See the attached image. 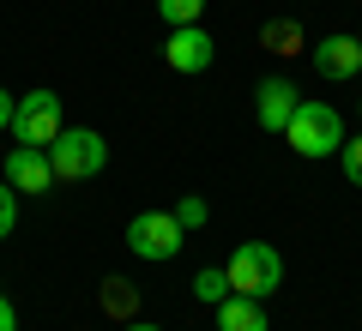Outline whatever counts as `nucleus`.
I'll list each match as a JSON object with an SVG mask.
<instances>
[{
	"mask_svg": "<svg viewBox=\"0 0 362 331\" xmlns=\"http://www.w3.org/2000/svg\"><path fill=\"white\" fill-rule=\"evenodd\" d=\"M284 145L296 157H308V163L338 157L344 151V115H338L332 102H320V97H302L296 115H290V127H284Z\"/></svg>",
	"mask_w": 362,
	"mask_h": 331,
	"instance_id": "1",
	"label": "nucleus"
},
{
	"mask_svg": "<svg viewBox=\"0 0 362 331\" xmlns=\"http://www.w3.org/2000/svg\"><path fill=\"white\" fill-rule=\"evenodd\" d=\"M223 271H230V289L235 295H254V301H266V295L284 289V253H278L272 241H242Z\"/></svg>",
	"mask_w": 362,
	"mask_h": 331,
	"instance_id": "2",
	"label": "nucleus"
},
{
	"mask_svg": "<svg viewBox=\"0 0 362 331\" xmlns=\"http://www.w3.org/2000/svg\"><path fill=\"white\" fill-rule=\"evenodd\" d=\"M49 163H54V181H90L109 163V139L90 127H61V139L49 145Z\"/></svg>",
	"mask_w": 362,
	"mask_h": 331,
	"instance_id": "3",
	"label": "nucleus"
},
{
	"mask_svg": "<svg viewBox=\"0 0 362 331\" xmlns=\"http://www.w3.org/2000/svg\"><path fill=\"white\" fill-rule=\"evenodd\" d=\"M66 115H61V97L54 90H30V97H18L13 109V145H42L49 151L54 139H61Z\"/></svg>",
	"mask_w": 362,
	"mask_h": 331,
	"instance_id": "4",
	"label": "nucleus"
},
{
	"mask_svg": "<svg viewBox=\"0 0 362 331\" xmlns=\"http://www.w3.org/2000/svg\"><path fill=\"white\" fill-rule=\"evenodd\" d=\"M181 223H175V211H139L127 223V247H133V259H145V265H163V259H175L181 253Z\"/></svg>",
	"mask_w": 362,
	"mask_h": 331,
	"instance_id": "5",
	"label": "nucleus"
},
{
	"mask_svg": "<svg viewBox=\"0 0 362 331\" xmlns=\"http://www.w3.org/2000/svg\"><path fill=\"white\" fill-rule=\"evenodd\" d=\"M0 181H13L18 193H54V163L42 145H13V151L0 157Z\"/></svg>",
	"mask_w": 362,
	"mask_h": 331,
	"instance_id": "6",
	"label": "nucleus"
},
{
	"mask_svg": "<svg viewBox=\"0 0 362 331\" xmlns=\"http://www.w3.org/2000/svg\"><path fill=\"white\" fill-rule=\"evenodd\" d=\"M163 61L175 66V73H206L211 61H218V42L206 37V25H175L169 30V42H163Z\"/></svg>",
	"mask_w": 362,
	"mask_h": 331,
	"instance_id": "7",
	"label": "nucleus"
},
{
	"mask_svg": "<svg viewBox=\"0 0 362 331\" xmlns=\"http://www.w3.org/2000/svg\"><path fill=\"white\" fill-rule=\"evenodd\" d=\"M296 102H302V90L290 85V78H266V85L254 90V121L266 133H284L290 115H296Z\"/></svg>",
	"mask_w": 362,
	"mask_h": 331,
	"instance_id": "8",
	"label": "nucleus"
},
{
	"mask_svg": "<svg viewBox=\"0 0 362 331\" xmlns=\"http://www.w3.org/2000/svg\"><path fill=\"white\" fill-rule=\"evenodd\" d=\"M308 61L320 78H362V42L356 37H320L308 49Z\"/></svg>",
	"mask_w": 362,
	"mask_h": 331,
	"instance_id": "9",
	"label": "nucleus"
},
{
	"mask_svg": "<svg viewBox=\"0 0 362 331\" xmlns=\"http://www.w3.org/2000/svg\"><path fill=\"white\" fill-rule=\"evenodd\" d=\"M218 331H272L266 301H254V295H223L218 301Z\"/></svg>",
	"mask_w": 362,
	"mask_h": 331,
	"instance_id": "10",
	"label": "nucleus"
},
{
	"mask_svg": "<svg viewBox=\"0 0 362 331\" xmlns=\"http://www.w3.org/2000/svg\"><path fill=\"white\" fill-rule=\"evenodd\" d=\"M259 42H266L272 54H302V25L296 18H272V25L259 30Z\"/></svg>",
	"mask_w": 362,
	"mask_h": 331,
	"instance_id": "11",
	"label": "nucleus"
},
{
	"mask_svg": "<svg viewBox=\"0 0 362 331\" xmlns=\"http://www.w3.org/2000/svg\"><path fill=\"white\" fill-rule=\"evenodd\" d=\"M103 307H109V313L121 319V325H127V319H133V307H139L133 283H127V277H109V283H103Z\"/></svg>",
	"mask_w": 362,
	"mask_h": 331,
	"instance_id": "12",
	"label": "nucleus"
},
{
	"mask_svg": "<svg viewBox=\"0 0 362 331\" xmlns=\"http://www.w3.org/2000/svg\"><path fill=\"white\" fill-rule=\"evenodd\" d=\"M194 295H199V301H211V307H218L223 295H235V289H230V271H223V265H206V271L194 277Z\"/></svg>",
	"mask_w": 362,
	"mask_h": 331,
	"instance_id": "13",
	"label": "nucleus"
},
{
	"mask_svg": "<svg viewBox=\"0 0 362 331\" xmlns=\"http://www.w3.org/2000/svg\"><path fill=\"white\" fill-rule=\"evenodd\" d=\"M157 13H163V25H199V13H206V0H157Z\"/></svg>",
	"mask_w": 362,
	"mask_h": 331,
	"instance_id": "14",
	"label": "nucleus"
},
{
	"mask_svg": "<svg viewBox=\"0 0 362 331\" xmlns=\"http://www.w3.org/2000/svg\"><path fill=\"white\" fill-rule=\"evenodd\" d=\"M175 223H181V229H206V223H211V205L199 199V193H181V205H175Z\"/></svg>",
	"mask_w": 362,
	"mask_h": 331,
	"instance_id": "15",
	"label": "nucleus"
},
{
	"mask_svg": "<svg viewBox=\"0 0 362 331\" xmlns=\"http://www.w3.org/2000/svg\"><path fill=\"white\" fill-rule=\"evenodd\" d=\"M18 229V187L13 181H0V241Z\"/></svg>",
	"mask_w": 362,
	"mask_h": 331,
	"instance_id": "16",
	"label": "nucleus"
},
{
	"mask_svg": "<svg viewBox=\"0 0 362 331\" xmlns=\"http://www.w3.org/2000/svg\"><path fill=\"white\" fill-rule=\"evenodd\" d=\"M338 169H344L350 187H362V133H356V139H344V151H338Z\"/></svg>",
	"mask_w": 362,
	"mask_h": 331,
	"instance_id": "17",
	"label": "nucleus"
},
{
	"mask_svg": "<svg viewBox=\"0 0 362 331\" xmlns=\"http://www.w3.org/2000/svg\"><path fill=\"white\" fill-rule=\"evenodd\" d=\"M13 109H18V97H13V90H0V133H13Z\"/></svg>",
	"mask_w": 362,
	"mask_h": 331,
	"instance_id": "18",
	"label": "nucleus"
},
{
	"mask_svg": "<svg viewBox=\"0 0 362 331\" xmlns=\"http://www.w3.org/2000/svg\"><path fill=\"white\" fill-rule=\"evenodd\" d=\"M0 331H18V307L6 301V295H0Z\"/></svg>",
	"mask_w": 362,
	"mask_h": 331,
	"instance_id": "19",
	"label": "nucleus"
},
{
	"mask_svg": "<svg viewBox=\"0 0 362 331\" xmlns=\"http://www.w3.org/2000/svg\"><path fill=\"white\" fill-rule=\"evenodd\" d=\"M121 331H163V325H145V319H127V325H121Z\"/></svg>",
	"mask_w": 362,
	"mask_h": 331,
	"instance_id": "20",
	"label": "nucleus"
},
{
	"mask_svg": "<svg viewBox=\"0 0 362 331\" xmlns=\"http://www.w3.org/2000/svg\"><path fill=\"white\" fill-rule=\"evenodd\" d=\"M356 115H362V97H356Z\"/></svg>",
	"mask_w": 362,
	"mask_h": 331,
	"instance_id": "21",
	"label": "nucleus"
},
{
	"mask_svg": "<svg viewBox=\"0 0 362 331\" xmlns=\"http://www.w3.org/2000/svg\"><path fill=\"white\" fill-rule=\"evenodd\" d=\"M356 42H362V30H356Z\"/></svg>",
	"mask_w": 362,
	"mask_h": 331,
	"instance_id": "22",
	"label": "nucleus"
}]
</instances>
